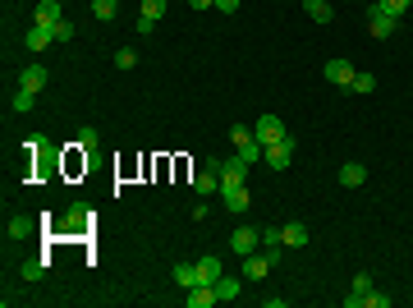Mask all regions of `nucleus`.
I'll return each mask as SVG.
<instances>
[{"label":"nucleus","instance_id":"obj_1","mask_svg":"<svg viewBox=\"0 0 413 308\" xmlns=\"http://www.w3.org/2000/svg\"><path fill=\"white\" fill-rule=\"evenodd\" d=\"M207 170H216V175H221V185H244V180H248V161L239 152H234V156H212V161H207Z\"/></svg>","mask_w":413,"mask_h":308},{"label":"nucleus","instance_id":"obj_2","mask_svg":"<svg viewBox=\"0 0 413 308\" xmlns=\"http://www.w3.org/2000/svg\"><path fill=\"white\" fill-rule=\"evenodd\" d=\"M367 28H372V37H395L399 19H395V14H386L381 5L372 0V5H367Z\"/></svg>","mask_w":413,"mask_h":308},{"label":"nucleus","instance_id":"obj_3","mask_svg":"<svg viewBox=\"0 0 413 308\" xmlns=\"http://www.w3.org/2000/svg\"><path fill=\"white\" fill-rule=\"evenodd\" d=\"M271 267H275V248H258L244 258V281H262Z\"/></svg>","mask_w":413,"mask_h":308},{"label":"nucleus","instance_id":"obj_4","mask_svg":"<svg viewBox=\"0 0 413 308\" xmlns=\"http://www.w3.org/2000/svg\"><path fill=\"white\" fill-rule=\"evenodd\" d=\"M229 248H234L239 258H248V253H258V248H262V235H258V226H239V230L229 235Z\"/></svg>","mask_w":413,"mask_h":308},{"label":"nucleus","instance_id":"obj_5","mask_svg":"<svg viewBox=\"0 0 413 308\" xmlns=\"http://www.w3.org/2000/svg\"><path fill=\"white\" fill-rule=\"evenodd\" d=\"M262 156H266V166H271V170H285V166H290V156H294V139L285 134L280 143H266Z\"/></svg>","mask_w":413,"mask_h":308},{"label":"nucleus","instance_id":"obj_6","mask_svg":"<svg viewBox=\"0 0 413 308\" xmlns=\"http://www.w3.org/2000/svg\"><path fill=\"white\" fill-rule=\"evenodd\" d=\"M253 139H258L262 147H266V143H280V139H285V124H280V120L271 115V110H266V115H262V120L253 124Z\"/></svg>","mask_w":413,"mask_h":308},{"label":"nucleus","instance_id":"obj_7","mask_svg":"<svg viewBox=\"0 0 413 308\" xmlns=\"http://www.w3.org/2000/svg\"><path fill=\"white\" fill-rule=\"evenodd\" d=\"M321 74L331 78L336 88H349V83H353V74H358V69H353L349 60H326V69H321Z\"/></svg>","mask_w":413,"mask_h":308},{"label":"nucleus","instance_id":"obj_8","mask_svg":"<svg viewBox=\"0 0 413 308\" xmlns=\"http://www.w3.org/2000/svg\"><path fill=\"white\" fill-rule=\"evenodd\" d=\"M221 198H225V212H248V189L244 185H221Z\"/></svg>","mask_w":413,"mask_h":308},{"label":"nucleus","instance_id":"obj_9","mask_svg":"<svg viewBox=\"0 0 413 308\" xmlns=\"http://www.w3.org/2000/svg\"><path fill=\"white\" fill-rule=\"evenodd\" d=\"M46 42H55V28H46V23H32V28L23 32V47L28 51H46Z\"/></svg>","mask_w":413,"mask_h":308},{"label":"nucleus","instance_id":"obj_10","mask_svg":"<svg viewBox=\"0 0 413 308\" xmlns=\"http://www.w3.org/2000/svg\"><path fill=\"white\" fill-rule=\"evenodd\" d=\"M184 299H188V308H212V304H221L216 285H193V290L184 294Z\"/></svg>","mask_w":413,"mask_h":308},{"label":"nucleus","instance_id":"obj_11","mask_svg":"<svg viewBox=\"0 0 413 308\" xmlns=\"http://www.w3.org/2000/svg\"><path fill=\"white\" fill-rule=\"evenodd\" d=\"M221 276H225L221 258H198V285H216Z\"/></svg>","mask_w":413,"mask_h":308},{"label":"nucleus","instance_id":"obj_12","mask_svg":"<svg viewBox=\"0 0 413 308\" xmlns=\"http://www.w3.org/2000/svg\"><path fill=\"white\" fill-rule=\"evenodd\" d=\"M363 180H367V166H363V161H345V166H340V185H345V189H358Z\"/></svg>","mask_w":413,"mask_h":308},{"label":"nucleus","instance_id":"obj_13","mask_svg":"<svg viewBox=\"0 0 413 308\" xmlns=\"http://www.w3.org/2000/svg\"><path fill=\"white\" fill-rule=\"evenodd\" d=\"M280 244L303 248V244H308V226H303V221H290V226H280Z\"/></svg>","mask_w":413,"mask_h":308},{"label":"nucleus","instance_id":"obj_14","mask_svg":"<svg viewBox=\"0 0 413 308\" xmlns=\"http://www.w3.org/2000/svg\"><path fill=\"white\" fill-rule=\"evenodd\" d=\"M60 19H64L60 0H42V5H37V19H32V23H46V28H55Z\"/></svg>","mask_w":413,"mask_h":308},{"label":"nucleus","instance_id":"obj_15","mask_svg":"<svg viewBox=\"0 0 413 308\" xmlns=\"http://www.w3.org/2000/svg\"><path fill=\"white\" fill-rule=\"evenodd\" d=\"M18 88H28V93H42V88H46V69H42V64H28V69L18 74Z\"/></svg>","mask_w":413,"mask_h":308},{"label":"nucleus","instance_id":"obj_16","mask_svg":"<svg viewBox=\"0 0 413 308\" xmlns=\"http://www.w3.org/2000/svg\"><path fill=\"white\" fill-rule=\"evenodd\" d=\"M239 290H244V276H221L216 281V294H221V304H229V299H239Z\"/></svg>","mask_w":413,"mask_h":308},{"label":"nucleus","instance_id":"obj_17","mask_svg":"<svg viewBox=\"0 0 413 308\" xmlns=\"http://www.w3.org/2000/svg\"><path fill=\"white\" fill-rule=\"evenodd\" d=\"M170 276H175V285L193 290V285H198V262H175V272H170Z\"/></svg>","mask_w":413,"mask_h":308},{"label":"nucleus","instance_id":"obj_18","mask_svg":"<svg viewBox=\"0 0 413 308\" xmlns=\"http://www.w3.org/2000/svg\"><path fill=\"white\" fill-rule=\"evenodd\" d=\"M303 10H308V19H312V23H331V19H336L331 0H303Z\"/></svg>","mask_w":413,"mask_h":308},{"label":"nucleus","instance_id":"obj_19","mask_svg":"<svg viewBox=\"0 0 413 308\" xmlns=\"http://www.w3.org/2000/svg\"><path fill=\"white\" fill-rule=\"evenodd\" d=\"M5 235H10V239H28V235H32V221H28V216H18V212H10Z\"/></svg>","mask_w":413,"mask_h":308},{"label":"nucleus","instance_id":"obj_20","mask_svg":"<svg viewBox=\"0 0 413 308\" xmlns=\"http://www.w3.org/2000/svg\"><path fill=\"white\" fill-rule=\"evenodd\" d=\"M216 189H221V175H216V170L193 175V193H202V198H207V193H216Z\"/></svg>","mask_w":413,"mask_h":308},{"label":"nucleus","instance_id":"obj_21","mask_svg":"<svg viewBox=\"0 0 413 308\" xmlns=\"http://www.w3.org/2000/svg\"><path fill=\"white\" fill-rule=\"evenodd\" d=\"M88 207H69V212H64V230H88Z\"/></svg>","mask_w":413,"mask_h":308},{"label":"nucleus","instance_id":"obj_22","mask_svg":"<svg viewBox=\"0 0 413 308\" xmlns=\"http://www.w3.org/2000/svg\"><path fill=\"white\" fill-rule=\"evenodd\" d=\"M358 97H367V93H377V74H353V83H349Z\"/></svg>","mask_w":413,"mask_h":308},{"label":"nucleus","instance_id":"obj_23","mask_svg":"<svg viewBox=\"0 0 413 308\" xmlns=\"http://www.w3.org/2000/svg\"><path fill=\"white\" fill-rule=\"evenodd\" d=\"M115 10H120V0H97V5H92V14L101 19V23H110V19H115Z\"/></svg>","mask_w":413,"mask_h":308},{"label":"nucleus","instance_id":"obj_24","mask_svg":"<svg viewBox=\"0 0 413 308\" xmlns=\"http://www.w3.org/2000/svg\"><path fill=\"white\" fill-rule=\"evenodd\" d=\"M46 276V258H32V262H23V281H42Z\"/></svg>","mask_w":413,"mask_h":308},{"label":"nucleus","instance_id":"obj_25","mask_svg":"<svg viewBox=\"0 0 413 308\" xmlns=\"http://www.w3.org/2000/svg\"><path fill=\"white\" fill-rule=\"evenodd\" d=\"M262 235V248H280V226H258Z\"/></svg>","mask_w":413,"mask_h":308},{"label":"nucleus","instance_id":"obj_26","mask_svg":"<svg viewBox=\"0 0 413 308\" xmlns=\"http://www.w3.org/2000/svg\"><path fill=\"white\" fill-rule=\"evenodd\" d=\"M229 143H234V147H244V143H258V139H253V129L234 124V129H229Z\"/></svg>","mask_w":413,"mask_h":308},{"label":"nucleus","instance_id":"obj_27","mask_svg":"<svg viewBox=\"0 0 413 308\" xmlns=\"http://www.w3.org/2000/svg\"><path fill=\"white\" fill-rule=\"evenodd\" d=\"M363 308H390V294H377V290H367V294H363Z\"/></svg>","mask_w":413,"mask_h":308},{"label":"nucleus","instance_id":"obj_28","mask_svg":"<svg viewBox=\"0 0 413 308\" xmlns=\"http://www.w3.org/2000/svg\"><path fill=\"white\" fill-rule=\"evenodd\" d=\"M32 102H37V93H28V88L14 93V110H32Z\"/></svg>","mask_w":413,"mask_h":308},{"label":"nucleus","instance_id":"obj_29","mask_svg":"<svg viewBox=\"0 0 413 308\" xmlns=\"http://www.w3.org/2000/svg\"><path fill=\"white\" fill-rule=\"evenodd\" d=\"M142 14H147V19H161V14H166V0H142Z\"/></svg>","mask_w":413,"mask_h":308},{"label":"nucleus","instance_id":"obj_30","mask_svg":"<svg viewBox=\"0 0 413 308\" xmlns=\"http://www.w3.org/2000/svg\"><path fill=\"white\" fill-rule=\"evenodd\" d=\"M377 5H381V10H386V14H404V10H409V0H377Z\"/></svg>","mask_w":413,"mask_h":308},{"label":"nucleus","instance_id":"obj_31","mask_svg":"<svg viewBox=\"0 0 413 308\" xmlns=\"http://www.w3.org/2000/svg\"><path fill=\"white\" fill-rule=\"evenodd\" d=\"M78 147H83V152H88V147H97V129H92V124H83V134H78Z\"/></svg>","mask_w":413,"mask_h":308},{"label":"nucleus","instance_id":"obj_32","mask_svg":"<svg viewBox=\"0 0 413 308\" xmlns=\"http://www.w3.org/2000/svg\"><path fill=\"white\" fill-rule=\"evenodd\" d=\"M367 290H377V285H372L367 272H358V276H353V294H367Z\"/></svg>","mask_w":413,"mask_h":308},{"label":"nucleus","instance_id":"obj_33","mask_svg":"<svg viewBox=\"0 0 413 308\" xmlns=\"http://www.w3.org/2000/svg\"><path fill=\"white\" fill-rule=\"evenodd\" d=\"M115 64H120V69H134V64H138V51H129V47H124L120 56H115Z\"/></svg>","mask_w":413,"mask_h":308},{"label":"nucleus","instance_id":"obj_34","mask_svg":"<svg viewBox=\"0 0 413 308\" xmlns=\"http://www.w3.org/2000/svg\"><path fill=\"white\" fill-rule=\"evenodd\" d=\"M69 37H74V23L60 19V23H55V42H69Z\"/></svg>","mask_w":413,"mask_h":308},{"label":"nucleus","instance_id":"obj_35","mask_svg":"<svg viewBox=\"0 0 413 308\" xmlns=\"http://www.w3.org/2000/svg\"><path fill=\"white\" fill-rule=\"evenodd\" d=\"M152 28H156V19H147V14H138V32H142V37H152Z\"/></svg>","mask_w":413,"mask_h":308},{"label":"nucleus","instance_id":"obj_36","mask_svg":"<svg viewBox=\"0 0 413 308\" xmlns=\"http://www.w3.org/2000/svg\"><path fill=\"white\" fill-rule=\"evenodd\" d=\"M216 10H221V14H234V10H239V0H216Z\"/></svg>","mask_w":413,"mask_h":308},{"label":"nucleus","instance_id":"obj_37","mask_svg":"<svg viewBox=\"0 0 413 308\" xmlns=\"http://www.w3.org/2000/svg\"><path fill=\"white\" fill-rule=\"evenodd\" d=\"M188 5H193V10H212L216 0H188Z\"/></svg>","mask_w":413,"mask_h":308},{"label":"nucleus","instance_id":"obj_38","mask_svg":"<svg viewBox=\"0 0 413 308\" xmlns=\"http://www.w3.org/2000/svg\"><path fill=\"white\" fill-rule=\"evenodd\" d=\"M92 5H97V0H92Z\"/></svg>","mask_w":413,"mask_h":308}]
</instances>
